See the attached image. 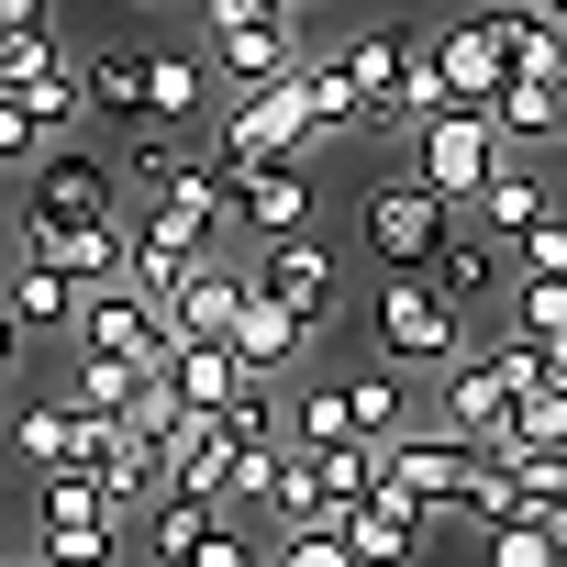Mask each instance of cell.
<instances>
[{
	"label": "cell",
	"instance_id": "22",
	"mask_svg": "<svg viewBox=\"0 0 567 567\" xmlns=\"http://www.w3.org/2000/svg\"><path fill=\"white\" fill-rule=\"evenodd\" d=\"M323 379H334V423H346L357 445L412 434V379H401V368H323Z\"/></svg>",
	"mask_w": 567,
	"mask_h": 567
},
{
	"label": "cell",
	"instance_id": "29",
	"mask_svg": "<svg viewBox=\"0 0 567 567\" xmlns=\"http://www.w3.org/2000/svg\"><path fill=\"white\" fill-rule=\"evenodd\" d=\"M0 445H12L34 478H56V467H68V401L45 390V401H23V412H0Z\"/></svg>",
	"mask_w": 567,
	"mask_h": 567
},
{
	"label": "cell",
	"instance_id": "37",
	"mask_svg": "<svg viewBox=\"0 0 567 567\" xmlns=\"http://www.w3.org/2000/svg\"><path fill=\"white\" fill-rule=\"evenodd\" d=\"M178 412H189V401H178V379H167V368H145V379H134V401H123V434H134V445H156Z\"/></svg>",
	"mask_w": 567,
	"mask_h": 567
},
{
	"label": "cell",
	"instance_id": "40",
	"mask_svg": "<svg viewBox=\"0 0 567 567\" xmlns=\"http://www.w3.org/2000/svg\"><path fill=\"white\" fill-rule=\"evenodd\" d=\"M178 567H267V545H256V534H245V523L223 512V523H212V534H200V545H189Z\"/></svg>",
	"mask_w": 567,
	"mask_h": 567
},
{
	"label": "cell",
	"instance_id": "3",
	"mask_svg": "<svg viewBox=\"0 0 567 567\" xmlns=\"http://www.w3.org/2000/svg\"><path fill=\"white\" fill-rule=\"evenodd\" d=\"M523 379H545V357H534L523 334H489V346L467 334V346L434 368V423L467 434V445H489V434L512 423V390H523Z\"/></svg>",
	"mask_w": 567,
	"mask_h": 567
},
{
	"label": "cell",
	"instance_id": "8",
	"mask_svg": "<svg viewBox=\"0 0 567 567\" xmlns=\"http://www.w3.org/2000/svg\"><path fill=\"white\" fill-rule=\"evenodd\" d=\"M379 478H390V489H401V501H412V512L445 534V523H467V478H478V445H467V434H445V423H434V434L412 423V434H390V445H379Z\"/></svg>",
	"mask_w": 567,
	"mask_h": 567
},
{
	"label": "cell",
	"instance_id": "18",
	"mask_svg": "<svg viewBox=\"0 0 567 567\" xmlns=\"http://www.w3.org/2000/svg\"><path fill=\"white\" fill-rule=\"evenodd\" d=\"M234 223H245L256 245L312 234V156H267V167H245V178H234Z\"/></svg>",
	"mask_w": 567,
	"mask_h": 567
},
{
	"label": "cell",
	"instance_id": "45",
	"mask_svg": "<svg viewBox=\"0 0 567 567\" xmlns=\"http://www.w3.org/2000/svg\"><path fill=\"white\" fill-rule=\"evenodd\" d=\"M12 23H45V0H0V34H12Z\"/></svg>",
	"mask_w": 567,
	"mask_h": 567
},
{
	"label": "cell",
	"instance_id": "36",
	"mask_svg": "<svg viewBox=\"0 0 567 567\" xmlns=\"http://www.w3.org/2000/svg\"><path fill=\"white\" fill-rule=\"evenodd\" d=\"M501 334H523V346L567 334V278H512V323Z\"/></svg>",
	"mask_w": 567,
	"mask_h": 567
},
{
	"label": "cell",
	"instance_id": "28",
	"mask_svg": "<svg viewBox=\"0 0 567 567\" xmlns=\"http://www.w3.org/2000/svg\"><path fill=\"white\" fill-rule=\"evenodd\" d=\"M489 134H501V145H567L556 79H501V101H489Z\"/></svg>",
	"mask_w": 567,
	"mask_h": 567
},
{
	"label": "cell",
	"instance_id": "4",
	"mask_svg": "<svg viewBox=\"0 0 567 567\" xmlns=\"http://www.w3.org/2000/svg\"><path fill=\"white\" fill-rule=\"evenodd\" d=\"M34 556H45V567H123V556H134V523H123L90 478L56 467V478H34Z\"/></svg>",
	"mask_w": 567,
	"mask_h": 567
},
{
	"label": "cell",
	"instance_id": "43",
	"mask_svg": "<svg viewBox=\"0 0 567 567\" xmlns=\"http://www.w3.org/2000/svg\"><path fill=\"white\" fill-rule=\"evenodd\" d=\"M34 156H45V123L23 101H0V167H34Z\"/></svg>",
	"mask_w": 567,
	"mask_h": 567
},
{
	"label": "cell",
	"instance_id": "17",
	"mask_svg": "<svg viewBox=\"0 0 567 567\" xmlns=\"http://www.w3.org/2000/svg\"><path fill=\"white\" fill-rule=\"evenodd\" d=\"M245 278L256 267H234V256H189V278L167 290V346H223L245 312Z\"/></svg>",
	"mask_w": 567,
	"mask_h": 567
},
{
	"label": "cell",
	"instance_id": "52",
	"mask_svg": "<svg viewBox=\"0 0 567 567\" xmlns=\"http://www.w3.org/2000/svg\"><path fill=\"white\" fill-rule=\"evenodd\" d=\"M556 567H567V556H556Z\"/></svg>",
	"mask_w": 567,
	"mask_h": 567
},
{
	"label": "cell",
	"instance_id": "42",
	"mask_svg": "<svg viewBox=\"0 0 567 567\" xmlns=\"http://www.w3.org/2000/svg\"><path fill=\"white\" fill-rule=\"evenodd\" d=\"M489 567H556V545L534 523H489Z\"/></svg>",
	"mask_w": 567,
	"mask_h": 567
},
{
	"label": "cell",
	"instance_id": "32",
	"mask_svg": "<svg viewBox=\"0 0 567 567\" xmlns=\"http://www.w3.org/2000/svg\"><path fill=\"white\" fill-rule=\"evenodd\" d=\"M312 467H323V512H357V501L379 489V445H357V434L312 445Z\"/></svg>",
	"mask_w": 567,
	"mask_h": 567
},
{
	"label": "cell",
	"instance_id": "16",
	"mask_svg": "<svg viewBox=\"0 0 567 567\" xmlns=\"http://www.w3.org/2000/svg\"><path fill=\"white\" fill-rule=\"evenodd\" d=\"M223 346L245 357V379H301V368H323V346L301 334V312H290V301H267L256 278H245V312H234Z\"/></svg>",
	"mask_w": 567,
	"mask_h": 567
},
{
	"label": "cell",
	"instance_id": "38",
	"mask_svg": "<svg viewBox=\"0 0 567 567\" xmlns=\"http://www.w3.org/2000/svg\"><path fill=\"white\" fill-rule=\"evenodd\" d=\"M267 567H357V556H346V523H290L267 545Z\"/></svg>",
	"mask_w": 567,
	"mask_h": 567
},
{
	"label": "cell",
	"instance_id": "9",
	"mask_svg": "<svg viewBox=\"0 0 567 567\" xmlns=\"http://www.w3.org/2000/svg\"><path fill=\"white\" fill-rule=\"evenodd\" d=\"M256 290H267V301H290L312 346L346 334V267H334L323 234H278V245H256Z\"/></svg>",
	"mask_w": 567,
	"mask_h": 567
},
{
	"label": "cell",
	"instance_id": "20",
	"mask_svg": "<svg viewBox=\"0 0 567 567\" xmlns=\"http://www.w3.org/2000/svg\"><path fill=\"white\" fill-rule=\"evenodd\" d=\"M501 267H512V245H501L489 223H467V212H456V234L434 245V267H423V278H434L456 312H489V301H501Z\"/></svg>",
	"mask_w": 567,
	"mask_h": 567
},
{
	"label": "cell",
	"instance_id": "21",
	"mask_svg": "<svg viewBox=\"0 0 567 567\" xmlns=\"http://www.w3.org/2000/svg\"><path fill=\"white\" fill-rule=\"evenodd\" d=\"M223 101H212V56H189V45H145V123L156 134H189V123H212Z\"/></svg>",
	"mask_w": 567,
	"mask_h": 567
},
{
	"label": "cell",
	"instance_id": "6",
	"mask_svg": "<svg viewBox=\"0 0 567 567\" xmlns=\"http://www.w3.org/2000/svg\"><path fill=\"white\" fill-rule=\"evenodd\" d=\"M357 234H368V256H379V278H423L434 267V245L456 234V200H434L412 167H390L379 189H368V212H357Z\"/></svg>",
	"mask_w": 567,
	"mask_h": 567
},
{
	"label": "cell",
	"instance_id": "44",
	"mask_svg": "<svg viewBox=\"0 0 567 567\" xmlns=\"http://www.w3.org/2000/svg\"><path fill=\"white\" fill-rule=\"evenodd\" d=\"M23 357H34V346H23V323H12V312H0V379H12Z\"/></svg>",
	"mask_w": 567,
	"mask_h": 567
},
{
	"label": "cell",
	"instance_id": "11",
	"mask_svg": "<svg viewBox=\"0 0 567 567\" xmlns=\"http://www.w3.org/2000/svg\"><path fill=\"white\" fill-rule=\"evenodd\" d=\"M401 156H412V178H423L434 200H456V212H467V200L489 189V167H501L512 145L489 134V112H434V123H423V134H412Z\"/></svg>",
	"mask_w": 567,
	"mask_h": 567
},
{
	"label": "cell",
	"instance_id": "34",
	"mask_svg": "<svg viewBox=\"0 0 567 567\" xmlns=\"http://www.w3.org/2000/svg\"><path fill=\"white\" fill-rule=\"evenodd\" d=\"M501 434H512V445H567V379H523ZM501 434H489V445H501Z\"/></svg>",
	"mask_w": 567,
	"mask_h": 567
},
{
	"label": "cell",
	"instance_id": "5",
	"mask_svg": "<svg viewBox=\"0 0 567 567\" xmlns=\"http://www.w3.org/2000/svg\"><path fill=\"white\" fill-rule=\"evenodd\" d=\"M368 334H379V368H445L456 346H467V312L434 290V278H379L368 290Z\"/></svg>",
	"mask_w": 567,
	"mask_h": 567
},
{
	"label": "cell",
	"instance_id": "39",
	"mask_svg": "<svg viewBox=\"0 0 567 567\" xmlns=\"http://www.w3.org/2000/svg\"><path fill=\"white\" fill-rule=\"evenodd\" d=\"M512 278H567V200H556L534 234H512Z\"/></svg>",
	"mask_w": 567,
	"mask_h": 567
},
{
	"label": "cell",
	"instance_id": "19",
	"mask_svg": "<svg viewBox=\"0 0 567 567\" xmlns=\"http://www.w3.org/2000/svg\"><path fill=\"white\" fill-rule=\"evenodd\" d=\"M334 523H346V556H357V567H412V556L434 545V523H423V512H412L390 478H379L357 512H334Z\"/></svg>",
	"mask_w": 567,
	"mask_h": 567
},
{
	"label": "cell",
	"instance_id": "48",
	"mask_svg": "<svg viewBox=\"0 0 567 567\" xmlns=\"http://www.w3.org/2000/svg\"><path fill=\"white\" fill-rule=\"evenodd\" d=\"M123 12H167V0H123Z\"/></svg>",
	"mask_w": 567,
	"mask_h": 567
},
{
	"label": "cell",
	"instance_id": "27",
	"mask_svg": "<svg viewBox=\"0 0 567 567\" xmlns=\"http://www.w3.org/2000/svg\"><path fill=\"white\" fill-rule=\"evenodd\" d=\"M489 23H501V68H512V79H556V68H567V23H556V12L489 0Z\"/></svg>",
	"mask_w": 567,
	"mask_h": 567
},
{
	"label": "cell",
	"instance_id": "1",
	"mask_svg": "<svg viewBox=\"0 0 567 567\" xmlns=\"http://www.w3.org/2000/svg\"><path fill=\"white\" fill-rule=\"evenodd\" d=\"M223 223H234V167L178 145V156H167V178H156V189H145V212H134V245L189 267V256H223Z\"/></svg>",
	"mask_w": 567,
	"mask_h": 567
},
{
	"label": "cell",
	"instance_id": "46",
	"mask_svg": "<svg viewBox=\"0 0 567 567\" xmlns=\"http://www.w3.org/2000/svg\"><path fill=\"white\" fill-rule=\"evenodd\" d=\"M0 567H45V556H34V545H0Z\"/></svg>",
	"mask_w": 567,
	"mask_h": 567
},
{
	"label": "cell",
	"instance_id": "10",
	"mask_svg": "<svg viewBox=\"0 0 567 567\" xmlns=\"http://www.w3.org/2000/svg\"><path fill=\"white\" fill-rule=\"evenodd\" d=\"M123 212H134L123 200V167L90 156V145H45L23 167V223H123Z\"/></svg>",
	"mask_w": 567,
	"mask_h": 567
},
{
	"label": "cell",
	"instance_id": "51",
	"mask_svg": "<svg viewBox=\"0 0 567 567\" xmlns=\"http://www.w3.org/2000/svg\"><path fill=\"white\" fill-rule=\"evenodd\" d=\"M556 467H567V445H556Z\"/></svg>",
	"mask_w": 567,
	"mask_h": 567
},
{
	"label": "cell",
	"instance_id": "47",
	"mask_svg": "<svg viewBox=\"0 0 567 567\" xmlns=\"http://www.w3.org/2000/svg\"><path fill=\"white\" fill-rule=\"evenodd\" d=\"M523 12H556V23H567V0H523Z\"/></svg>",
	"mask_w": 567,
	"mask_h": 567
},
{
	"label": "cell",
	"instance_id": "14",
	"mask_svg": "<svg viewBox=\"0 0 567 567\" xmlns=\"http://www.w3.org/2000/svg\"><path fill=\"white\" fill-rule=\"evenodd\" d=\"M23 256L56 267L68 290H112L123 256H134V212H123V223H23Z\"/></svg>",
	"mask_w": 567,
	"mask_h": 567
},
{
	"label": "cell",
	"instance_id": "23",
	"mask_svg": "<svg viewBox=\"0 0 567 567\" xmlns=\"http://www.w3.org/2000/svg\"><path fill=\"white\" fill-rule=\"evenodd\" d=\"M0 312L23 323V346H68V323H79V290L56 267H34V256H0Z\"/></svg>",
	"mask_w": 567,
	"mask_h": 567
},
{
	"label": "cell",
	"instance_id": "30",
	"mask_svg": "<svg viewBox=\"0 0 567 567\" xmlns=\"http://www.w3.org/2000/svg\"><path fill=\"white\" fill-rule=\"evenodd\" d=\"M167 379H178L189 412H223V401L245 390V357H234V346H167Z\"/></svg>",
	"mask_w": 567,
	"mask_h": 567
},
{
	"label": "cell",
	"instance_id": "50",
	"mask_svg": "<svg viewBox=\"0 0 567 567\" xmlns=\"http://www.w3.org/2000/svg\"><path fill=\"white\" fill-rule=\"evenodd\" d=\"M290 12H312V0H290Z\"/></svg>",
	"mask_w": 567,
	"mask_h": 567
},
{
	"label": "cell",
	"instance_id": "41",
	"mask_svg": "<svg viewBox=\"0 0 567 567\" xmlns=\"http://www.w3.org/2000/svg\"><path fill=\"white\" fill-rule=\"evenodd\" d=\"M234 23H301L290 0H200V34H234Z\"/></svg>",
	"mask_w": 567,
	"mask_h": 567
},
{
	"label": "cell",
	"instance_id": "26",
	"mask_svg": "<svg viewBox=\"0 0 567 567\" xmlns=\"http://www.w3.org/2000/svg\"><path fill=\"white\" fill-rule=\"evenodd\" d=\"M545 212H556V189H545V178H534V167H523V156H501V167H489V189H478V200H467V223H489V234H501V245H512V234H534V223H545Z\"/></svg>",
	"mask_w": 567,
	"mask_h": 567
},
{
	"label": "cell",
	"instance_id": "49",
	"mask_svg": "<svg viewBox=\"0 0 567 567\" xmlns=\"http://www.w3.org/2000/svg\"><path fill=\"white\" fill-rule=\"evenodd\" d=\"M556 112H567V68H556Z\"/></svg>",
	"mask_w": 567,
	"mask_h": 567
},
{
	"label": "cell",
	"instance_id": "15",
	"mask_svg": "<svg viewBox=\"0 0 567 567\" xmlns=\"http://www.w3.org/2000/svg\"><path fill=\"white\" fill-rule=\"evenodd\" d=\"M423 56H434V79H445V101H456V112H489V101H501V79H512V68H501V23H489V12L434 23V34H423Z\"/></svg>",
	"mask_w": 567,
	"mask_h": 567
},
{
	"label": "cell",
	"instance_id": "24",
	"mask_svg": "<svg viewBox=\"0 0 567 567\" xmlns=\"http://www.w3.org/2000/svg\"><path fill=\"white\" fill-rule=\"evenodd\" d=\"M200 56H212L234 90H267V79H290L312 45H301V23H234V34H200Z\"/></svg>",
	"mask_w": 567,
	"mask_h": 567
},
{
	"label": "cell",
	"instance_id": "33",
	"mask_svg": "<svg viewBox=\"0 0 567 567\" xmlns=\"http://www.w3.org/2000/svg\"><path fill=\"white\" fill-rule=\"evenodd\" d=\"M212 523H223V512H212V501H178V489H156V501H145V523H134V534H145V545H156V556H167V567H178V556H189V545H200V534H212Z\"/></svg>",
	"mask_w": 567,
	"mask_h": 567
},
{
	"label": "cell",
	"instance_id": "35",
	"mask_svg": "<svg viewBox=\"0 0 567 567\" xmlns=\"http://www.w3.org/2000/svg\"><path fill=\"white\" fill-rule=\"evenodd\" d=\"M68 68V45L45 34V23H12V34H0V101H23L34 79H56Z\"/></svg>",
	"mask_w": 567,
	"mask_h": 567
},
{
	"label": "cell",
	"instance_id": "13",
	"mask_svg": "<svg viewBox=\"0 0 567 567\" xmlns=\"http://www.w3.org/2000/svg\"><path fill=\"white\" fill-rule=\"evenodd\" d=\"M234 434H223V412H178L167 434H156V489H178V501H234Z\"/></svg>",
	"mask_w": 567,
	"mask_h": 567
},
{
	"label": "cell",
	"instance_id": "25",
	"mask_svg": "<svg viewBox=\"0 0 567 567\" xmlns=\"http://www.w3.org/2000/svg\"><path fill=\"white\" fill-rule=\"evenodd\" d=\"M79 68V101L101 112V123H145V45H90V56H68Z\"/></svg>",
	"mask_w": 567,
	"mask_h": 567
},
{
	"label": "cell",
	"instance_id": "31",
	"mask_svg": "<svg viewBox=\"0 0 567 567\" xmlns=\"http://www.w3.org/2000/svg\"><path fill=\"white\" fill-rule=\"evenodd\" d=\"M134 379H145V368H112V357H79V346H68L56 401H68V412H123V401H134Z\"/></svg>",
	"mask_w": 567,
	"mask_h": 567
},
{
	"label": "cell",
	"instance_id": "2",
	"mask_svg": "<svg viewBox=\"0 0 567 567\" xmlns=\"http://www.w3.org/2000/svg\"><path fill=\"white\" fill-rule=\"evenodd\" d=\"M312 68V56H301ZM267 79V90H234L223 112H212V156L245 178V167H267V156H323L334 134H323V112H312V79Z\"/></svg>",
	"mask_w": 567,
	"mask_h": 567
},
{
	"label": "cell",
	"instance_id": "7",
	"mask_svg": "<svg viewBox=\"0 0 567 567\" xmlns=\"http://www.w3.org/2000/svg\"><path fill=\"white\" fill-rule=\"evenodd\" d=\"M334 68H346V90H357V134H390V145H412V23H357V34H334Z\"/></svg>",
	"mask_w": 567,
	"mask_h": 567
},
{
	"label": "cell",
	"instance_id": "12",
	"mask_svg": "<svg viewBox=\"0 0 567 567\" xmlns=\"http://www.w3.org/2000/svg\"><path fill=\"white\" fill-rule=\"evenodd\" d=\"M68 346H79V357H112V368H167V312H156V301H134L123 278H112V290H79Z\"/></svg>",
	"mask_w": 567,
	"mask_h": 567
}]
</instances>
